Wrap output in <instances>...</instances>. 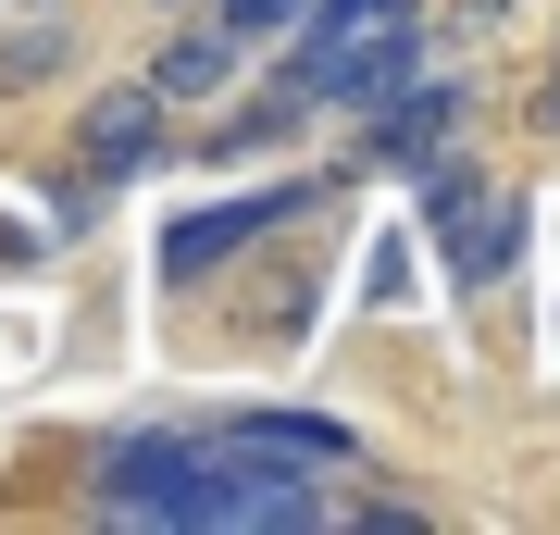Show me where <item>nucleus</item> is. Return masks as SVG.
<instances>
[{"mask_svg":"<svg viewBox=\"0 0 560 535\" xmlns=\"http://www.w3.org/2000/svg\"><path fill=\"white\" fill-rule=\"evenodd\" d=\"M200 461H212V437H125L101 461V511L113 523H187L200 511Z\"/></svg>","mask_w":560,"mask_h":535,"instance_id":"obj_1","label":"nucleus"},{"mask_svg":"<svg viewBox=\"0 0 560 535\" xmlns=\"http://www.w3.org/2000/svg\"><path fill=\"white\" fill-rule=\"evenodd\" d=\"M312 187H249V199H224V212H200V224H175V237H162V275L175 287H200V275H224V261H237L261 224H287L300 212Z\"/></svg>","mask_w":560,"mask_h":535,"instance_id":"obj_2","label":"nucleus"},{"mask_svg":"<svg viewBox=\"0 0 560 535\" xmlns=\"http://www.w3.org/2000/svg\"><path fill=\"white\" fill-rule=\"evenodd\" d=\"M150 150H162V100H150V88L101 100V125H88V162H101V175H138Z\"/></svg>","mask_w":560,"mask_h":535,"instance_id":"obj_3","label":"nucleus"},{"mask_svg":"<svg viewBox=\"0 0 560 535\" xmlns=\"http://www.w3.org/2000/svg\"><path fill=\"white\" fill-rule=\"evenodd\" d=\"M224 75H237V38H224V25H200V38H175V50L150 62V100L175 113V100H212Z\"/></svg>","mask_w":560,"mask_h":535,"instance_id":"obj_4","label":"nucleus"},{"mask_svg":"<svg viewBox=\"0 0 560 535\" xmlns=\"http://www.w3.org/2000/svg\"><path fill=\"white\" fill-rule=\"evenodd\" d=\"M312 0H224V38H275V25H300Z\"/></svg>","mask_w":560,"mask_h":535,"instance_id":"obj_5","label":"nucleus"},{"mask_svg":"<svg viewBox=\"0 0 560 535\" xmlns=\"http://www.w3.org/2000/svg\"><path fill=\"white\" fill-rule=\"evenodd\" d=\"M536 113H548V138H560V75H548V100H536Z\"/></svg>","mask_w":560,"mask_h":535,"instance_id":"obj_6","label":"nucleus"}]
</instances>
